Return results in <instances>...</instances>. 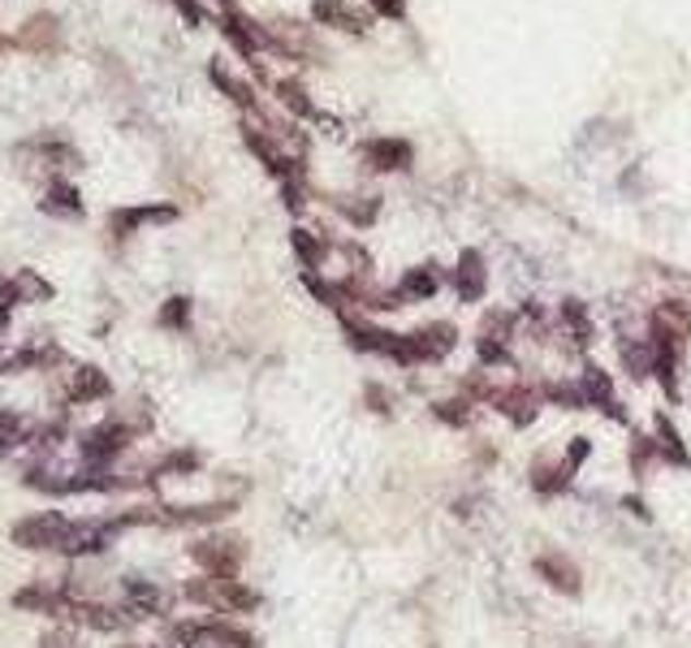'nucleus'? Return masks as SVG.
<instances>
[{"label":"nucleus","instance_id":"nucleus-19","mask_svg":"<svg viewBox=\"0 0 691 648\" xmlns=\"http://www.w3.org/2000/svg\"><path fill=\"white\" fill-rule=\"evenodd\" d=\"M39 208H44L48 216H83V199H79V190L70 182L48 186V195L39 199Z\"/></svg>","mask_w":691,"mask_h":648},{"label":"nucleus","instance_id":"nucleus-20","mask_svg":"<svg viewBox=\"0 0 691 648\" xmlns=\"http://www.w3.org/2000/svg\"><path fill=\"white\" fill-rule=\"evenodd\" d=\"M626 463H631V475H635V480H644L653 467H666V463H661V450H657V441H653L648 433H635V437H631Z\"/></svg>","mask_w":691,"mask_h":648},{"label":"nucleus","instance_id":"nucleus-23","mask_svg":"<svg viewBox=\"0 0 691 648\" xmlns=\"http://www.w3.org/2000/svg\"><path fill=\"white\" fill-rule=\"evenodd\" d=\"M13 281H17V294H22V303H31V298H52V285H48L44 278H35L31 269H26V273H17Z\"/></svg>","mask_w":691,"mask_h":648},{"label":"nucleus","instance_id":"nucleus-25","mask_svg":"<svg viewBox=\"0 0 691 648\" xmlns=\"http://www.w3.org/2000/svg\"><path fill=\"white\" fill-rule=\"evenodd\" d=\"M57 35V26H52V17H31L26 22V31H22V48H39L44 39H52Z\"/></svg>","mask_w":691,"mask_h":648},{"label":"nucleus","instance_id":"nucleus-26","mask_svg":"<svg viewBox=\"0 0 691 648\" xmlns=\"http://www.w3.org/2000/svg\"><path fill=\"white\" fill-rule=\"evenodd\" d=\"M22 433H26V424H22L13 411H0V455L13 450V446L22 441Z\"/></svg>","mask_w":691,"mask_h":648},{"label":"nucleus","instance_id":"nucleus-31","mask_svg":"<svg viewBox=\"0 0 691 648\" xmlns=\"http://www.w3.org/2000/svg\"><path fill=\"white\" fill-rule=\"evenodd\" d=\"M173 4H177V9H181V17H186V22H190V26H199V22H203V9H199V4H195V0H173Z\"/></svg>","mask_w":691,"mask_h":648},{"label":"nucleus","instance_id":"nucleus-14","mask_svg":"<svg viewBox=\"0 0 691 648\" xmlns=\"http://www.w3.org/2000/svg\"><path fill=\"white\" fill-rule=\"evenodd\" d=\"M312 17H316L320 26H338V31H354V35H363L367 22H372L363 9H354V4H346V0H316V4H312Z\"/></svg>","mask_w":691,"mask_h":648},{"label":"nucleus","instance_id":"nucleus-24","mask_svg":"<svg viewBox=\"0 0 691 648\" xmlns=\"http://www.w3.org/2000/svg\"><path fill=\"white\" fill-rule=\"evenodd\" d=\"M161 325H165V329H186V325H190V298H169V303L161 307Z\"/></svg>","mask_w":691,"mask_h":648},{"label":"nucleus","instance_id":"nucleus-28","mask_svg":"<svg viewBox=\"0 0 691 648\" xmlns=\"http://www.w3.org/2000/svg\"><path fill=\"white\" fill-rule=\"evenodd\" d=\"M367 407H372L376 415H394V393L372 380V385H367Z\"/></svg>","mask_w":691,"mask_h":648},{"label":"nucleus","instance_id":"nucleus-16","mask_svg":"<svg viewBox=\"0 0 691 648\" xmlns=\"http://www.w3.org/2000/svg\"><path fill=\"white\" fill-rule=\"evenodd\" d=\"M108 393H113V385H108V376H104L99 368L70 372V389H66V402L83 407V402H99V398H108Z\"/></svg>","mask_w":691,"mask_h":648},{"label":"nucleus","instance_id":"nucleus-22","mask_svg":"<svg viewBox=\"0 0 691 648\" xmlns=\"http://www.w3.org/2000/svg\"><path fill=\"white\" fill-rule=\"evenodd\" d=\"M277 95H281V104H285L290 113H298V117H316L312 99L303 95V87H298V83H277Z\"/></svg>","mask_w":691,"mask_h":648},{"label":"nucleus","instance_id":"nucleus-13","mask_svg":"<svg viewBox=\"0 0 691 648\" xmlns=\"http://www.w3.org/2000/svg\"><path fill=\"white\" fill-rule=\"evenodd\" d=\"M618 364H622V372H626L631 380L657 376V351H653L648 333H644V338H622V342H618Z\"/></svg>","mask_w":691,"mask_h":648},{"label":"nucleus","instance_id":"nucleus-7","mask_svg":"<svg viewBox=\"0 0 691 648\" xmlns=\"http://www.w3.org/2000/svg\"><path fill=\"white\" fill-rule=\"evenodd\" d=\"M190 554H195V562H199L208 575L234 579V575H238V566H243V541H230V537H208V541H199Z\"/></svg>","mask_w":691,"mask_h":648},{"label":"nucleus","instance_id":"nucleus-12","mask_svg":"<svg viewBox=\"0 0 691 648\" xmlns=\"http://www.w3.org/2000/svg\"><path fill=\"white\" fill-rule=\"evenodd\" d=\"M429 411H432V420L445 424V428H471L484 407H480L476 398H467L462 389H454V393H445V398H432Z\"/></svg>","mask_w":691,"mask_h":648},{"label":"nucleus","instance_id":"nucleus-2","mask_svg":"<svg viewBox=\"0 0 691 648\" xmlns=\"http://www.w3.org/2000/svg\"><path fill=\"white\" fill-rule=\"evenodd\" d=\"M531 575H536L549 592H558V597H579V592H584V570H579V562L571 554H562V550L536 554Z\"/></svg>","mask_w":691,"mask_h":648},{"label":"nucleus","instance_id":"nucleus-9","mask_svg":"<svg viewBox=\"0 0 691 648\" xmlns=\"http://www.w3.org/2000/svg\"><path fill=\"white\" fill-rule=\"evenodd\" d=\"M363 161L376 174H402V169H411L415 152L407 139H372V143H363Z\"/></svg>","mask_w":691,"mask_h":648},{"label":"nucleus","instance_id":"nucleus-10","mask_svg":"<svg viewBox=\"0 0 691 648\" xmlns=\"http://www.w3.org/2000/svg\"><path fill=\"white\" fill-rule=\"evenodd\" d=\"M436 290H441V269H436V264H420V269H407V273L398 278L394 303H398V307H415V303H429Z\"/></svg>","mask_w":691,"mask_h":648},{"label":"nucleus","instance_id":"nucleus-34","mask_svg":"<svg viewBox=\"0 0 691 648\" xmlns=\"http://www.w3.org/2000/svg\"><path fill=\"white\" fill-rule=\"evenodd\" d=\"M4 48H9V39H4V35H0V52H4Z\"/></svg>","mask_w":691,"mask_h":648},{"label":"nucleus","instance_id":"nucleus-8","mask_svg":"<svg viewBox=\"0 0 691 648\" xmlns=\"http://www.w3.org/2000/svg\"><path fill=\"white\" fill-rule=\"evenodd\" d=\"M449 285L462 303H484L489 294V269H484V256L480 251H462L458 264L449 269Z\"/></svg>","mask_w":691,"mask_h":648},{"label":"nucleus","instance_id":"nucleus-33","mask_svg":"<svg viewBox=\"0 0 691 648\" xmlns=\"http://www.w3.org/2000/svg\"><path fill=\"white\" fill-rule=\"evenodd\" d=\"M44 648H79V645L70 640V632H48V636H44Z\"/></svg>","mask_w":691,"mask_h":648},{"label":"nucleus","instance_id":"nucleus-18","mask_svg":"<svg viewBox=\"0 0 691 648\" xmlns=\"http://www.w3.org/2000/svg\"><path fill=\"white\" fill-rule=\"evenodd\" d=\"M290 243H294V256H298V264H303L307 273H316V269L325 264V256H329V243H325L320 234H312V229H294Z\"/></svg>","mask_w":691,"mask_h":648},{"label":"nucleus","instance_id":"nucleus-11","mask_svg":"<svg viewBox=\"0 0 691 648\" xmlns=\"http://www.w3.org/2000/svg\"><path fill=\"white\" fill-rule=\"evenodd\" d=\"M648 437L657 441V450H661V463H666V467H691V446L683 441L679 424H675L666 411H657V415H653V433H648Z\"/></svg>","mask_w":691,"mask_h":648},{"label":"nucleus","instance_id":"nucleus-15","mask_svg":"<svg viewBox=\"0 0 691 648\" xmlns=\"http://www.w3.org/2000/svg\"><path fill=\"white\" fill-rule=\"evenodd\" d=\"M126 610L134 614V618H156V614H165L169 610V592H161L156 584H148V579H126Z\"/></svg>","mask_w":691,"mask_h":648},{"label":"nucleus","instance_id":"nucleus-6","mask_svg":"<svg viewBox=\"0 0 691 648\" xmlns=\"http://www.w3.org/2000/svg\"><path fill=\"white\" fill-rule=\"evenodd\" d=\"M130 441H134V428H126V424H99V428H91L83 437V459L91 467H108L121 450H130Z\"/></svg>","mask_w":691,"mask_h":648},{"label":"nucleus","instance_id":"nucleus-3","mask_svg":"<svg viewBox=\"0 0 691 648\" xmlns=\"http://www.w3.org/2000/svg\"><path fill=\"white\" fill-rule=\"evenodd\" d=\"M575 475H579V467L571 463L562 450H549V455L531 459V467H527V484H531L536 497H562L575 484Z\"/></svg>","mask_w":691,"mask_h":648},{"label":"nucleus","instance_id":"nucleus-32","mask_svg":"<svg viewBox=\"0 0 691 648\" xmlns=\"http://www.w3.org/2000/svg\"><path fill=\"white\" fill-rule=\"evenodd\" d=\"M622 510H626V515H635V519H648V506H644L640 497H631V493L622 497Z\"/></svg>","mask_w":691,"mask_h":648},{"label":"nucleus","instance_id":"nucleus-4","mask_svg":"<svg viewBox=\"0 0 691 648\" xmlns=\"http://www.w3.org/2000/svg\"><path fill=\"white\" fill-rule=\"evenodd\" d=\"M66 528H70L66 515L39 510V515H31V519H22V523L13 528V545H22V550H61Z\"/></svg>","mask_w":691,"mask_h":648},{"label":"nucleus","instance_id":"nucleus-17","mask_svg":"<svg viewBox=\"0 0 691 648\" xmlns=\"http://www.w3.org/2000/svg\"><path fill=\"white\" fill-rule=\"evenodd\" d=\"M177 216V208L173 203H143V208H121L117 216H113V229L126 238L130 229H139V225H161V221H173Z\"/></svg>","mask_w":691,"mask_h":648},{"label":"nucleus","instance_id":"nucleus-29","mask_svg":"<svg viewBox=\"0 0 691 648\" xmlns=\"http://www.w3.org/2000/svg\"><path fill=\"white\" fill-rule=\"evenodd\" d=\"M22 303V294H17V281L13 278H0V325L9 320V311Z\"/></svg>","mask_w":691,"mask_h":648},{"label":"nucleus","instance_id":"nucleus-27","mask_svg":"<svg viewBox=\"0 0 691 648\" xmlns=\"http://www.w3.org/2000/svg\"><path fill=\"white\" fill-rule=\"evenodd\" d=\"M593 450H597V446H593V437H571V441H562V455H566L571 463L579 467V471L588 467V459H593Z\"/></svg>","mask_w":691,"mask_h":648},{"label":"nucleus","instance_id":"nucleus-21","mask_svg":"<svg viewBox=\"0 0 691 648\" xmlns=\"http://www.w3.org/2000/svg\"><path fill=\"white\" fill-rule=\"evenodd\" d=\"M208 74H212V83H216V87H221V92L230 95V99H234V104H243V108H256V92H251V87H247V83H238V79H230V74H225V70H221V66H212V70H208Z\"/></svg>","mask_w":691,"mask_h":648},{"label":"nucleus","instance_id":"nucleus-30","mask_svg":"<svg viewBox=\"0 0 691 648\" xmlns=\"http://www.w3.org/2000/svg\"><path fill=\"white\" fill-rule=\"evenodd\" d=\"M380 17H407V0H367Z\"/></svg>","mask_w":691,"mask_h":648},{"label":"nucleus","instance_id":"nucleus-5","mask_svg":"<svg viewBox=\"0 0 691 648\" xmlns=\"http://www.w3.org/2000/svg\"><path fill=\"white\" fill-rule=\"evenodd\" d=\"M575 376H579V389H584V407H588V411H601V415H609V420H626L622 398H618L609 372L597 368V364H584Z\"/></svg>","mask_w":691,"mask_h":648},{"label":"nucleus","instance_id":"nucleus-1","mask_svg":"<svg viewBox=\"0 0 691 648\" xmlns=\"http://www.w3.org/2000/svg\"><path fill=\"white\" fill-rule=\"evenodd\" d=\"M454 351H458V325H449V320H432V325H420V329L394 338L389 364L402 372L436 368V364H445Z\"/></svg>","mask_w":691,"mask_h":648}]
</instances>
